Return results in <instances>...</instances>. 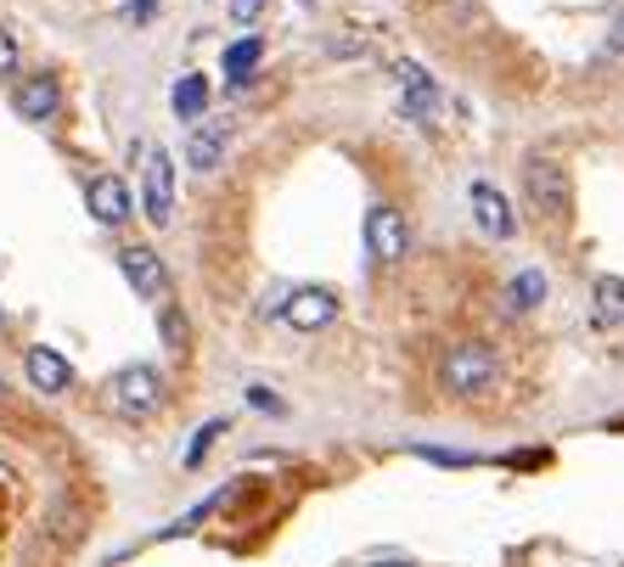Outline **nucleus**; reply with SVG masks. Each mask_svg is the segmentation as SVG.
I'll use <instances>...</instances> for the list:
<instances>
[{"label": "nucleus", "instance_id": "nucleus-1", "mask_svg": "<svg viewBox=\"0 0 624 567\" xmlns=\"http://www.w3.org/2000/svg\"><path fill=\"white\" fill-rule=\"evenodd\" d=\"M495 348L490 343H456L451 354H444V365H439V383L451 388V394H462V399H473V394H484V388H495Z\"/></svg>", "mask_w": 624, "mask_h": 567}, {"label": "nucleus", "instance_id": "nucleus-2", "mask_svg": "<svg viewBox=\"0 0 624 567\" xmlns=\"http://www.w3.org/2000/svg\"><path fill=\"white\" fill-rule=\"evenodd\" d=\"M523 198H529V209L541 214V220H563L568 214V169L557 163V158H529L523 163Z\"/></svg>", "mask_w": 624, "mask_h": 567}, {"label": "nucleus", "instance_id": "nucleus-3", "mask_svg": "<svg viewBox=\"0 0 624 567\" xmlns=\"http://www.w3.org/2000/svg\"><path fill=\"white\" fill-rule=\"evenodd\" d=\"M108 405L124 416V422H141L163 405V376L152 365H124L113 383H108Z\"/></svg>", "mask_w": 624, "mask_h": 567}, {"label": "nucleus", "instance_id": "nucleus-4", "mask_svg": "<svg viewBox=\"0 0 624 567\" xmlns=\"http://www.w3.org/2000/svg\"><path fill=\"white\" fill-rule=\"evenodd\" d=\"M141 209L158 231L174 225V158L163 146H147V169H141Z\"/></svg>", "mask_w": 624, "mask_h": 567}, {"label": "nucleus", "instance_id": "nucleus-5", "mask_svg": "<svg viewBox=\"0 0 624 567\" xmlns=\"http://www.w3.org/2000/svg\"><path fill=\"white\" fill-rule=\"evenodd\" d=\"M394 79H400V113H405V119H416V124H439L444 97H439L433 73H427L422 62H400V68H394Z\"/></svg>", "mask_w": 624, "mask_h": 567}, {"label": "nucleus", "instance_id": "nucleus-6", "mask_svg": "<svg viewBox=\"0 0 624 567\" xmlns=\"http://www.w3.org/2000/svg\"><path fill=\"white\" fill-rule=\"evenodd\" d=\"M366 253H372L378 264H400V259L411 253V225H405L400 209L378 203V209L366 214Z\"/></svg>", "mask_w": 624, "mask_h": 567}, {"label": "nucleus", "instance_id": "nucleus-7", "mask_svg": "<svg viewBox=\"0 0 624 567\" xmlns=\"http://www.w3.org/2000/svg\"><path fill=\"white\" fill-rule=\"evenodd\" d=\"M119 270H124L130 287H135V298H147V304H163L169 298V270H163V259L152 247H124L119 253Z\"/></svg>", "mask_w": 624, "mask_h": 567}, {"label": "nucleus", "instance_id": "nucleus-8", "mask_svg": "<svg viewBox=\"0 0 624 567\" xmlns=\"http://www.w3.org/2000/svg\"><path fill=\"white\" fill-rule=\"evenodd\" d=\"M84 209H91L97 225H124L130 209H135V198H130V185L119 174H97L91 185H84Z\"/></svg>", "mask_w": 624, "mask_h": 567}, {"label": "nucleus", "instance_id": "nucleus-9", "mask_svg": "<svg viewBox=\"0 0 624 567\" xmlns=\"http://www.w3.org/2000/svg\"><path fill=\"white\" fill-rule=\"evenodd\" d=\"M467 203H473V220H479V231H484L490 242H506V236L517 231V214H512V203H506V198L495 192L490 180H473Z\"/></svg>", "mask_w": 624, "mask_h": 567}, {"label": "nucleus", "instance_id": "nucleus-10", "mask_svg": "<svg viewBox=\"0 0 624 567\" xmlns=\"http://www.w3.org/2000/svg\"><path fill=\"white\" fill-rule=\"evenodd\" d=\"M332 315H338V298H332L326 287H299V293H288V304H282V321H288L293 332H321V326H332Z\"/></svg>", "mask_w": 624, "mask_h": 567}, {"label": "nucleus", "instance_id": "nucleus-11", "mask_svg": "<svg viewBox=\"0 0 624 567\" xmlns=\"http://www.w3.org/2000/svg\"><path fill=\"white\" fill-rule=\"evenodd\" d=\"M12 108H18V119L46 124V119H57V108H62V90H57V79H51V73H34V79H23V84H18Z\"/></svg>", "mask_w": 624, "mask_h": 567}, {"label": "nucleus", "instance_id": "nucleus-12", "mask_svg": "<svg viewBox=\"0 0 624 567\" xmlns=\"http://www.w3.org/2000/svg\"><path fill=\"white\" fill-rule=\"evenodd\" d=\"M23 371H29V388H40V394H68L73 388V365L57 348H29Z\"/></svg>", "mask_w": 624, "mask_h": 567}, {"label": "nucleus", "instance_id": "nucleus-13", "mask_svg": "<svg viewBox=\"0 0 624 567\" xmlns=\"http://www.w3.org/2000/svg\"><path fill=\"white\" fill-rule=\"evenodd\" d=\"M187 163H192L198 174H214V169L225 163V124L198 119V124H192V135H187Z\"/></svg>", "mask_w": 624, "mask_h": 567}, {"label": "nucleus", "instance_id": "nucleus-14", "mask_svg": "<svg viewBox=\"0 0 624 567\" xmlns=\"http://www.w3.org/2000/svg\"><path fill=\"white\" fill-rule=\"evenodd\" d=\"M546 298V275L541 270H517L506 281V315H529V310H541Z\"/></svg>", "mask_w": 624, "mask_h": 567}, {"label": "nucleus", "instance_id": "nucleus-15", "mask_svg": "<svg viewBox=\"0 0 624 567\" xmlns=\"http://www.w3.org/2000/svg\"><path fill=\"white\" fill-rule=\"evenodd\" d=\"M591 310H596L602 326H624V275H596Z\"/></svg>", "mask_w": 624, "mask_h": 567}, {"label": "nucleus", "instance_id": "nucleus-16", "mask_svg": "<svg viewBox=\"0 0 624 567\" xmlns=\"http://www.w3.org/2000/svg\"><path fill=\"white\" fill-rule=\"evenodd\" d=\"M169 102H174V113H181V119L198 124L203 108H209V79H203V73H181V79H174V97H169Z\"/></svg>", "mask_w": 624, "mask_h": 567}, {"label": "nucleus", "instance_id": "nucleus-17", "mask_svg": "<svg viewBox=\"0 0 624 567\" xmlns=\"http://www.w3.org/2000/svg\"><path fill=\"white\" fill-rule=\"evenodd\" d=\"M259 62H264V40H253V34H248V40L225 45V62H220V68H225V79H231V84H248Z\"/></svg>", "mask_w": 624, "mask_h": 567}, {"label": "nucleus", "instance_id": "nucleus-18", "mask_svg": "<svg viewBox=\"0 0 624 567\" xmlns=\"http://www.w3.org/2000/svg\"><path fill=\"white\" fill-rule=\"evenodd\" d=\"M220 433H231V422H220V416H214V422H203V427L192 433V444H187L181 466H187V472H198V466H203V455L214 449V438H220Z\"/></svg>", "mask_w": 624, "mask_h": 567}, {"label": "nucleus", "instance_id": "nucleus-19", "mask_svg": "<svg viewBox=\"0 0 624 567\" xmlns=\"http://www.w3.org/2000/svg\"><path fill=\"white\" fill-rule=\"evenodd\" d=\"M158 332H163V343H169V348H187V337H192L187 315H174V310H163V315H158Z\"/></svg>", "mask_w": 624, "mask_h": 567}, {"label": "nucleus", "instance_id": "nucleus-20", "mask_svg": "<svg viewBox=\"0 0 624 567\" xmlns=\"http://www.w3.org/2000/svg\"><path fill=\"white\" fill-rule=\"evenodd\" d=\"M18 68V40H12V29H0V73H12Z\"/></svg>", "mask_w": 624, "mask_h": 567}, {"label": "nucleus", "instance_id": "nucleus-21", "mask_svg": "<svg viewBox=\"0 0 624 567\" xmlns=\"http://www.w3.org/2000/svg\"><path fill=\"white\" fill-rule=\"evenodd\" d=\"M607 51L613 57H624V7L613 12V23H607Z\"/></svg>", "mask_w": 624, "mask_h": 567}, {"label": "nucleus", "instance_id": "nucleus-22", "mask_svg": "<svg viewBox=\"0 0 624 567\" xmlns=\"http://www.w3.org/2000/svg\"><path fill=\"white\" fill-rule=\"evenodd\" d=\"M259 12H264V0H231V18L236 23H253Z\"/></svg>", "mask_w": 624, "mask_h": 567}, {"label": "nucleus", "instance_id": "nucleus-23", "mask_svg": "<svg viewBox=\"0 0 624 567\" xmlns=\"http://www.w3.org/2000/svg\"><path fill=\"white\" fill-rule=\"evenodd\" d=\"M248 399H253L259 411H282V399H276V394H264V388H248Z\"/></svg>", "mask_w": 624, "mask_h": 567}, {"label": "nucleus", "instance_id": "nucleus-24", "mask_svg": "<svg viewBox=\"0 0 624 567\" xmlns=\"http://www.w3.org/2000/svg\"><path fill=\"white\" fill-rule=\"evenodd\" d=\"M0 399H7V383H0Z\"/></svg>", "mask_w": 624, "mask_h": 567}, {"label": "nucleus", "instance_id": "nucleus-25", "mask_svg": "<svg viewBox=\"0 0 624 567\" xmlns=\"http://www.w3.org/2000/svg\"><path fill=\"white\" fill-rule=\"evenodd\" d=\"M304 7H310V0H304Z\"/></svg>", "mask_w": 624, "mask_h": 567}]
</instances>
